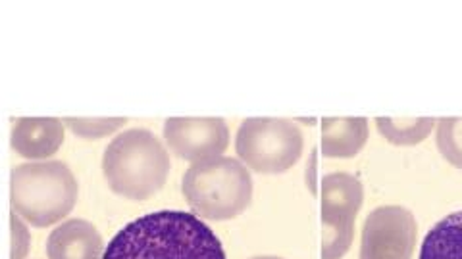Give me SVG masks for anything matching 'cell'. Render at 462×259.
Segmentation results:
<instances>
[{
    "instance_id": "obj_1",
    "label": "cell",
    "mask_w": 462,
    "mask_h": 259,
    "mask_svg": "<svg viewBox=\"0 0 462 259\" xmlns=\"http://www.w3.org/2000/svg\"><path fill=\"white\" fill-rule=\"evenodd\" d=\"M103 259H226L220 238L195 213L162 210L127 223Z\"/></svg>"
},
{
    "instance_id": "obj_2",
    "label": "cell",
    "mask_w": 462,
    "mask_h": 259,
    "mask_svg": "<svg viewBox=\"0 0 462 259\" xmlns=\"http://www.w3.org/2000/svg\"><path fill=\"white\" fill-rule=\"evenodd\" d=\"M170 167L164 144L147 129H129L114 137L103 156L110 191L127 200H147L162 191Z\"/></svg>"
},
{
    "instance_id": "obj_3",
    "label": "cell",
    "mask_w": 462,
    "mask_h": 259,
    "mask_svg": "<svg viewBox=\"0 0 462 259\" xmlns=\"http://www.w3.org/2000/svg\"><path fill=\"white\" fill-rule=\"evenodd\" d=\"M181 192L197 218L227 221L251 206L253 177L236 157L218 156L187 169Z\"/></svg>"
},
{
    "instance_id": "obj_4",
    "label": "cell",
    "mask_w": 462,
    "mask_h": 259,
    "mask_svg": "<svg viewBox=\"0 0 462 259\" xmlns=\"http://www.w3.org/2000/svg\"><path fill=\"white\" fill-rule=\"evenodd\" d=\"M79 186L64 162L22 164L10 173V204L33 227L62 221L74 210Z\"/></svg>"
},
{
    "instance_id": "obj_5",
    "label": "cell",
    "mask_w": 462,
    "mask_h": 259,
    "mask_svg": "<svg viewBox=\"0 0 462 259\" xmlns=\"http://www.w3.org/2000/svg\"><path fill=\"white\" fill-rule=\"evenodd\" d=\"M300 129L297 123L278 118L245 120L236 137V152L249 169L263 175H278L291 169L302 154Z\"/></svg>"
},
{
    "instance_id": "obj_6",
    "label": "cell",
    "mask_w": 462,
    "mask_h": 259,
    "mask_svg": "<svg viewBox=\"0 0 462 259\" xmlns=\"http://www.w3.org/2000/svg\"><path fill=\"white\" fill-rule=\"evenodd\" d=\"M322 259H341L355 237V219L363 208L365 186L351 173H329L320 183Z\"/></svg>"
},
{
    "instance_id": "obj_7",
    "label": "cell",
    "mask_w": 462,
    "mask_h": 259,
    "mask_svg": "<svg viewBox=\"0 0 462 259\" xmlns=\"http://www.w3.org/2000/svg\"><path fill=\"white\" fill-rule=\"evenodd\" d=\"M418 225L411 210L380 206L368 213L360 235V259H412Z\"/></svg>"
},
{
    "instance_id": "obj_8",
    "label": "cell",
    "mask_w": 462,
    "mask_h": 259,
    "mask_svg": "<svg viewBox=\"0 0 462 259\" xmlns=\"http://www.w3.org/2000/svg\"><path fill=\"white\" fill-rule=\"evenodd\" d=\"M170 150L185 162H207L226 152L229 129L222 118H170L164 123Z\"/></svg>"
},
{
    "instance_id": "obj_9",
    "label": "cell",
    "mask_w": 462,
    "mask_h": 259,
    "mask_svg": "<svg viewBox=\"0 0 462 259\" xmlns=\"http://www.w3.org/2000/svg\"><path fill=\"white\" fill-rule=\"evenodd\" d=\"M64 144V121L56 118H22L12 127L10 147L27 160H45Z\"/></svg>"
},
{
    "instance_id": "obj_10",
    "label": "cell",
    "mask_w": 462,
    "mask_h": 259,
    "mask_svg": "<svg viewBox=\"0 0 462 259\" xmlns=\"http://www.w3.org/2000/svg\"><path fill=\"white\" fill-rule=\"evenodd\" d=\"M49 259H103L105 242L93 223L69 219L56 227L47 240Z\"/></svg>"
},
{
    "instance_id": "obj_11",
    "label": "cell",
    "mask_w": 462,
    "mask_h": 259,
    "mask_svg": "<svg viewBox=\"0 0 462 259\" xmlns=\"http://www.w3.org/2000/svg\"><path fill=\"white\" fill-rule=\"evenodd\" d=\"M368 140L366 118H324L320 150L326 157H355Z\"/></svg>"
},
{
    "instance_id": "obj_12",
    "label": "cell",
    "mask_w": 462,
    "mask_h": 259,
    "mask_svg": "<svg viewBox=\"0 0 462 259\" xmlns=\"http://www.w3.org/2000/svg\"><path fill=\"white\" fill-rule=\"evenodd\" d=\"M418 259H462V211H453L431 227Z\"/></svg>"
},
{
    "instance_id": "obj_13",
    "label": "cell",
    "mask_w": 462,
    "mask_h": 259,
    "mask_svg": "<svg viewBox=\"0 0 462 259\" xmlns=\"http://www.w3.org/2000/svg\"><path fill=\"white\" fill-rule=\"evenodd\" d=\"M433 118H378L375 127L380 135L395 147H416L424 142L436 127Z\"/></svg>"
},
{
    "instance_id": "obj_14",
    "label": "cell",
    "mask_w": 462,
    "mask_h": 259,
    "mask_svg": "<svg viewBox=\"0 0 462 259\" xmlns=\"http://www.w3.org/2000/svg\"><path fill=\"white\" fill-rule=\"evenodd\" d=\"M436 144L445 162L462 169V118L438 120Z\"/></svg>"
},
{
    "instance_id": "obj_15",
    "label": "cell",
    "mask_w": 462,
    "mask_h": 259,
    "mask_svg": "<svg viewBox=\"0 0 462 259\" xmlns=\"http://www.w3.org/2000/svg\"><path fill=\"white\" fill-rule=\"evenodd\" d=\"M62 121L81 138H103L122 129L127 118H64Z\"/></svg>"
},
{
    "instance_id": "obj_16",
    "label": "cell",
    "mask_w": 462,
    "mask_h": 259,
    "mask_svg": "<svg viewBox=\"0 0 462 259\" xmlns=\"http://www.w3.org/2000/svg\"><path fill=\"white\" fill-rule=\"evenodd\" d=\"M12 259H23L29 252V244H32V238H29V230L22 223L18 213H12Z\"/></svg>"
},
{
    "instance_id": "obj_17",
    "label": "cell",
    "mask_w": 462,
    "mask_h": 259,
    "mask_svg": "<svg viewBox=\"0 0 462 259\" xmlns=\"http://www.w3.org/2000/svg\"><path fill=\"white\" fill-rule=\"evenodd\" d=\"M253 259H282V257H276V255H263V257H253Z\"/></svg>"
}]
</instances>
